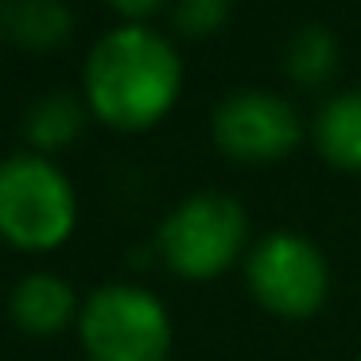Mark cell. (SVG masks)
<instances>
[{
    "label": "cell",
    "instance_id": "6da1fadb",
    "mask_svg": "<svg viewBox=\"0 0 361 361\" xmlns=\"http://www.w3.org/2000/svg\"><path fill=\"white\" fill-rule=\"evenodd\" d=\"M183 94V55L152 24H117L90 47L82 97L102 125L148 133Z\"/></svg>",
    "mask_w": 361,
    "mask_h": 361
},
{
    "label": "cell",
    "instance_id": "7a4b0ae2",
    "mask_svg": "<svg viewBox=\"0 0 361 361\" xmlns=\"http://www.w3.org/2000/svg\"><path fill=\"white\" fill-rule=\"evenodd\" d=\"M78 226V195L63 167L39 152H16L0 167V233L12 249L51 252Z\"/></svg>",
    "mask_w": 361,
    "mask_h": 361
},
{
    "label": "cell",
    "instance_id": "3957f363",
    "mask_svg": "<svg viewBox=\"0 0 361 361\" xmlns=\"http://www.w3.org/2000/svg\"><path fill=\"white\" fill-rule=\"evenodd\" d=\"M78 342L86 361H167L171 314L140 283L113 280L94 288L78 311Z\"/></svg>",
    "mask_w": 361,
    "mask_h": 361
},
{
    "label": "cell",
    "instance_id": "277c9868",
    "mask_svg": "<svg viewBox=\"0 0 361 361\" xmlns=\"http://www.w3.org/2000/svg\"><path fill=\"white\" fill-rule=\"evenodd\" d=\"M156 249L183 280H214L249 249V214L226 190H198L164 218Z\"/></svg>",
    "mask_w": 361,
    "mask_h": 361
},
{
    "label": "cell",
    "instance_id": "5b68a950",
    "mask_svg": "<svg viewBox=\"0 0 361 361\" xmlns=\"http://www.w3.org/2000/svg\"><path fill=\"white\" fill-rule=\"evenodd\" d=\"M245 283L264 311L280 319H311L330 295V268L311 237L272 229L245 257Z\"/></svg>",
    "mask_w": 361,
    "mask_h": 361
},
{
    "label": "cell",
    "instance_id": "8992f818",
    "mask_svg": "<svg viewBox=\"0 0 361 361\" xmlns=\"http://www.w3.org/2000/svg\"><path fill=\"white\" fill-rule=\"evenodd\" d=\"M214 148L233 164H276L303 140V117L288 97L272 90H237L221 97L210 117Z\"/></svg>",
    "mask_w": 361,
    "mask_h": 361
},
{
    "label": "cell",
    "instance_id": "52a82bcc",
    "mask_svg": "<svg viewBox=\"0 0 361 361\" xmlns=\"http://www.w3.org/2000/svg\"><path fill=\"white\" fill-rule=\"evenodd\" d=\"M8 311L20 334L27 338H55L71 322H78V295L74 288L55 272H27L12 283Z\"/></svg>",
    "mask_w": 361,
    "mask_h": 361
},
{
    "label": "cell",
    "instance_id": "ba28073f",
    "mask_svg": "<svg viewBox=\"0 0 361 361\" xmlns=\"http://www.w3.org/2000/svg\"><path fill=\"white\" fill-rule=\"evenodd\" d=\"M0 32L16 51L51 55L74 35V8L66 0H0Z\"/></svg>",
    "mask_w": 361,
    "mask_h": 361
},
{
    "label": "cell",
    "instance_id": "9c48e42d",
    "mask_svg": "<svg viewBox=\"0 0 361 361\" xmlns=\"http://www.w3.org/2000/svg\"><path fill=\"white\" fill-rule=\"evenodd\" d=\"M311 136L330 167L361 175V86L330 94L314 113Z\"/></svg>",
    "mask_w": 361,
    "mask_h": 361
},
{
    "label": "cell",
    "instance_id": "30bf717a",
    "mask_svg": "<svg viewBox=\"0 0 361 361\" xmlns=\"http://www.w3.org/2000/svg\"><path fill=\"white\" fill-rule=\"evenodd\" d=\"M86 97H74V94H43L27 105L24 113V140L27 152H39V156H51V152H63L71 148L74 140L82 136L86 128Z\"/></svg>",
    "mask_w": 361,
    "mask_h": 361
},
{
    "label": "cell",
    "instance_id": "8fae6325",
    "mask_svg": "<svg viewBox=\"0 0 361 361\" xmlns=\"http://www.w3.org/2000/svg\"><path fill=\"white\" fill-rule=\"evenodd\" d=\"M342 47H338V35L322 24H303L291 32L288 47H283V71L295 86L314 90L322 82L334 78Z\"/></svg>",
    "mask_w": 361,
    "mask_h": 361
},
{
    "label": "cell",
    "instance_id": "7c38bea8",
    "mask_svg": "<svg viewBox=\"0 0 361 361\" xmlns=\"http://www.w3.org/2000/svg\"><path fill=\"white\" fill-rule=\"evenodd\" d=\"M233 16V0H175L171 4V24L187 39H206L221 32Z\"/></svg>",
    "mask_w": 361,
    "mask_h": 361
},
{
    "label": "cell",
    "instance_id": "4fadbf2b",
    "mask_svg": "<svg viewBox=\"0 0 361 361\" xmlns=\"http://www.w3.org/2000/svg\"><path fill=\"white\" fill-rule=\"evenodd\" d=\"M105 4L121 16V24H148L167 0H105Z\"/></svg>",
    "mask_w": 361,
    "mask_h": 361
},
{
    "label": "cell",
    "instance_id": "5bb4252c",
    "mask_svg": "<svg viewBox=\"0 0 361 361\" xmlns=\"http://www.w3.org/2000/svg\"><path fill=\"white\" fill-rule=\"evenodd\" d=\"M353 361H361V353H357V357H353Z\"/></svg>",
    "mask_w": 361,
    "mask_h": 361
}]
</instances>
